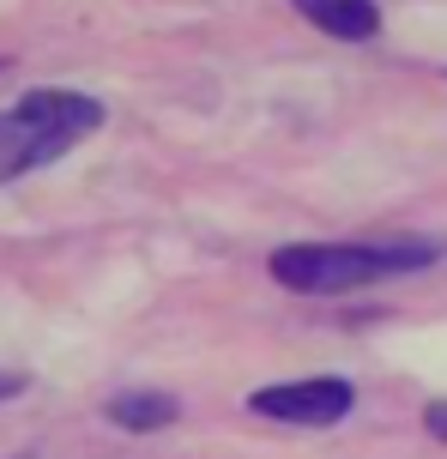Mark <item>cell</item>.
Wrapping results in <instances>:
<instances>
[{
    "label": "cell",
    "mask_w": 447,
    "mask_h": 459,
    "mask_svg": "<svg viewBox=\"0 0 447 459\" xmlns=\"http://www.w3.org/2000/svg\"><path fill=\"white\" fill-rule=\"evenodd\" d=\"M442 242L435 236H381V242H297L272 254V278L297 297H345L387 273H417L435 266Z\"/></svg>",
    "instance_id": "6da1fadb"
},
{
    "label": "cell",
    "mask_w": 447,
    "mask_h": 459,
    "mask_svg": "<svg viewBox=\"0 0 447 459\" xmlns=\"http://www.w3.org/2000/svg\"><path fill=\"white\" fill-rule=\"evenodd\" d=\"M24 393V375H6V368H0V399H19Z\"/></svg>",
    "instance_id": "ba28073f"
},
{
    "label": "cell",
    "mask_w": 447,
    "mask_h": 459,
    "mask_svg": "<svg viewBox=\"0 0 447 459\" xmlns=\"http://www.w3.org/2000/svg\"><path fill=\"white\" fill-rule=\"evenodd\" d=\"M109 423L116 429H133V436H151V429H169L176 417H182V405H176V393H151V387H127L116 393L109 405Z\"/></svg>",
    "instance_id": "8992f818"
},
{
    "label": "cell",
    "mask_w": 447,
    "mask_h": 459,
    "mask_svg": "<svg viewBox=\"0 0 447 459\" xmlns=\"http://www.w3.org/2000/svg\"><path fill=\"white\" fill-rule=\"evenodd\" d=\"M67 152H73L67 139L30 127L19 109L0 115V182H19V176H30V169H43V163H55V158H67Z\"/></svg>",
    "instance_id": "277c9868"
},
{
    "label": "cell",
    "mask_w": 447,
    "mask_h": 459,
    "mask_svg": "<svg viewBox=\"0 0 447 459\" xmlns=\"http://www.w3.org/2000/svg\"><path fill=\"white\" fill-rule=\"evenodd\" d=\"M308 24H321L327 37H345V43H369L381 30V6L375 0H290Z\"/></svg>",
    "instance_id": "5b68a950"
},
{
    "label": "cell",
    "mask_w": 447,
    "mask_h": 459,
    "mask_svg": "<svg viewBox=\"0 0 447 459\" xmlns=\"http://www.w3.org/2000/svg\"><path fill=\"white\" fill-rule=\"evenodd\" d=\"M357 405V387L345 375H303V381H272L248 399V411L279 417V423H297V429H327Z\"/></svg>",
    "instance_id": "7a4b0ae2"
},
{
    "label": "cell",
    "mask_w": 447,
    "mask_h": 459,
    "mask_svg": "<svg viewBox=\"0 0 447 459\" xmlns=\"http://www.w3.org/2000/svg\"><path fill=\"white\" fill-rule=\"evenodd\" d=\"M19 115L30 121V127L67 139V145H79L85 134L103 127V103H97L91 91H73V85H37V91H24Z\"/></svg>",
    "instance_id": "3957f363"
},
{
    "label": "cell",
    "mask_w": 447,
    "mask_h": 459,
    "mask_svg": "<svg viewBox=\"0 0 447 459\" xmlns=\"http://www.w3.org/2000/svg\"><path fill=\"white\" fill-rule=\"evenodd\" d=\"M424 423H429V436H442V441H447V399H435V405H429Z\"/></svg>",
    "instance_id": "52a82bcc"
}]
</instances>
